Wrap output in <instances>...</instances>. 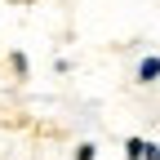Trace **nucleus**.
<instances>
[{
    "label": "nucleus",
    "instance_id": "f257e3e1",
    "mask_svg": "<svg viewBox=\"0 0 160 160\" xmlns=\"http://www.w3.org/2000/svg\"><path fill=\"white\" fill-rule=\"evenodd\" d=\"M133 80H138V85H156V80H160V58H156V53H147L142 62H138Z\"/></svg>",
    "mask_w": 160,
    "mask_h": 160
},
{
    "label": "nucleus",
    "instance_id": "f03ea898",
    "mask_svg": "<svg viewBox=\"0 0 160 160\" xmlns=\"http://www.w3.org/2000/svg\"><path fill=\"white\" fill-rule=\"evenodd\" d=\"M147 151H151L147 138H125V156L129 160H147Z\"/></svg>",
    "mask_w": 160,
    "mask_h": 160
},
{
    "label": "nucleus",
    "instance_id": "7ed1b4c3",
    "mask_svg": "<svg viewBox=\"0 0 160 160\" xmlns=\"http://www.w3.org/2000/svg\"><path fill=\"white\" fill-rule=\"evenodd\" d=\"M9 67H13L18 80H27V71H31V67H27V53H9Z\"/></svg>",
    "mask_w": 160,
    "mask_h": 160
},
{
    "label": "nucleus",
    "instance_id": "20e7f679",
    "mask_svg": "<svg viewBox=\"0 0 160 160\" xmlns=\"http://www.w3.org/2000/svg\"><path fill=\"white\" fill-rule=\"evenodd\" d=\"M93 156H98L93 142H80V147H76V160H93Z\"/></svg>",
    "mask_w": 160,
    "mask_h": 160
},
{
    "label": "nucleus",
    "instance_id": "39448f33",
    "mask_svg": "<svg viewBox=\"0 0 160 160\" xmlns=\"http://www.w3.org/2000/svg\"><path fill=\"white\" fill-rule=\"evenodd\" d=\"M147 160H160V147H156V142H151V151H147Z\"/></svg>",
    "mask_w": 160,
    "mask_h": 160
},
{
    "label": "nucleus",
    "instance_id": "423d86ee",
    "mask_svg": "<svg viewBox=\"0 0 160 160\" xmlns=\"http://www.w3.org/2000/svg\"><path fill=\"white\" fill-rule=\"evenodd\" d=\"M13 5H40V0H13Z\"/></svg>",
    "mask_w": 160,
    "mask_h": 160
}]
</instances>
